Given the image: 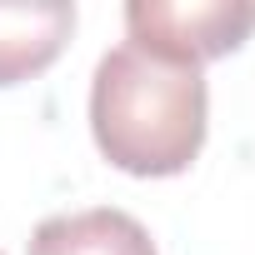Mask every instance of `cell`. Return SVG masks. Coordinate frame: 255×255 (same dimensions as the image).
Wrapping results in <instances>:
<instances>
[{"instance_id": "obj_4", "label": "cell", "mask_w": 255, "mask_h": 255, "mask_svg": "<svg viewBox=\"0 0 255 255\" xmlns=\"http://www.w3.org/2000/svg\"><path fill=\"white\" fill-rule=\"evenodd\" d=\"M30 255H155L150 230L115 205L50 215L30 235Z\"/></svg>"}, {"instance_id": "obj_5", "label": "cell", "mask_w": 255, "mask_h": 255, "mask_svg": "<svg viewBox=\"0 0 255 255\" xmlns=\"http://www.w3.org/2000/svg\"><path fill=\"white\" fill-rule=\"evenodd\" d=\"M0 255H5V250H0Z\"/></svg>"}, {"instance_id": "obj_1", "label": "cell", "mask_w": 255, "mask_h": 255, "mask_svg": "<svg viewBox=\"0 0 255 255\" xmlns=\"http://www.w3.org/2000/svg\"><path fill=\"white\" fill-rule=\"evenodd\" d=\"M210 90L200 65L115 45L90 80V135L100 155L125 175H180L205 145Z\"/></svg>"}, {"instance_id": "obj_2", "label": "cell", "mask_w": 255, "mask_h": 255, "mask_svg": "<svg viewBox=\"0 0 255 255\" xmlns=\"http://www.w3.org/2000/svg\"><path fill=\"white\" fill-rule=\"evenodd\" d=\"M125 30L130 45L150 55L205 65L235 55L255 35V0H130Z\"/></svg>"}, {"instance_id": "obj_3", "label": "cell", "mask_w": 255, "mask_h": 255, "mask_svg": "<svg viewBox=\"0 0 255 255\" xmlns=\"http://www.w3.org/2000/svg\"><path fill=\"white\" fill-rule=\"evenodd\" d=\"M70 0H0V85L40 75L70 40Z\"/></svg>"}]
</instances>
